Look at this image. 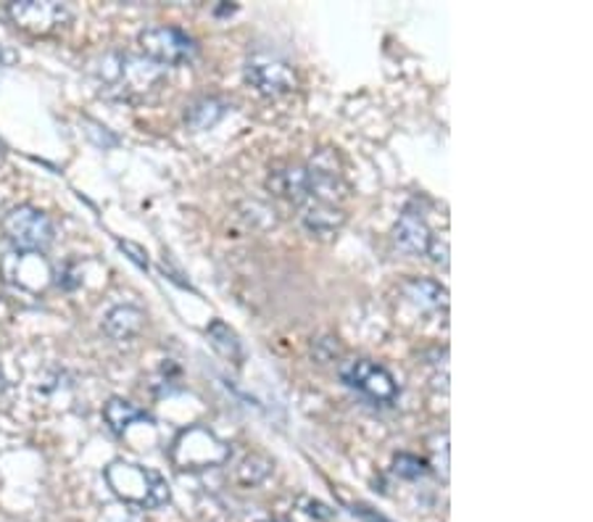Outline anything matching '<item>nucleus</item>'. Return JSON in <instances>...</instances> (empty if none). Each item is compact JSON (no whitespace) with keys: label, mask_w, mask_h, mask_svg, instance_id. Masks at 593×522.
I'll use <instances>...</instances> for the list:
<instances>
[{"label":"nucleus","mask_w":593,"mask_h":522,"mask_svg":"<svg viewBox=\"0 0 593 522\" xmlns=\"http://www.w3.org/2000/svg\"><path fill=\"white\" fill-rule=\"evenodd\" d=\"M106 483L111 493L125 504L138 506V510H161L169 504L171 491L156 470L140 467L132 462H111L106 467Z\"/></svg>","instance_id":"obj_1"},{"label":"nucleus","mask_w":593,"mask_h":522,"mask_svg":"<svg viewBox=\"0 0 593 522\" xmlns=\"http://www.w3.org/2000/svg\"><path fill=\"white\" fill-rule=\"evenodd\" d=\"M96 75L101 90L113 98H132L135 92L148 90L161 77L154 61L135 59L130 53H106L96 67Z\"/></svg>","instance_id":"obj_2"},{"label":"nucleus","mask_w":593,"mask_h":522,"mask_svg":"<svg viewBox=\"0 0 593 522\" xmlns=\"http://www.w3.org/2000/svg\"><path fill=\"white\" fill-rule=\"evenodd\" d=\"M169 456L177 470L204 472V470L219 467V464H225L227 460H230V446H227L225 441H219L211 431L196 425L177 435L175 443H171Z\"/></svg>","instance_id":"obj_3"},{"label":"nucleus","mask_w":593,"mask_h":522,"mask_svg":"<svg viewBox=\"0 0 593 522\" xmlns=\"http://www.w3.org/2000/svg\"><path fill=\"white\" fill-rule=\"evenodd\" d=\"M0 227H3L6 240L17 252L42 254L53 243L51 219H48V214L34 209V206H13L3 221H0Z\"/></svg>","instance_id":"obj_4"},{"label":"nucleus","mask_w":593,"mask_h":522,"mask_svg":"<svg viewBox=\"0 0 593 522\" xmlns=\"http://www.w3.org/2000/svg\"><path fill=\"white\" fill-rule=\"evenodd\" d=\"M140 51L148 61L161 63V67H180L196 59L198 46L188 32L177 30V27H148L138 35Z\"/></svg>","instance_id":"obj_5"},{"label":"nucleus","mask_w":593,"mask_h":522,"mask_svg":"<svg viewBox=\"0 0 593 522\" xmlns=\"http://www.w3.org/2000/svg\"><path fill=\"white\" fill-rule=\"evenodd\" d=\"M340 381L375 404H393L398 398V383L388 370L373 360H346L338 370Z\"/></svg>","instance_id":"obj_6"},{"label":"nucleus","mask_w":593,"mask_h":522,"mask_svg":"<svg viewBox=\"0 0 593 522\" xmlns=\"http://www.w3.org/2000/svg\"><path fill=\"white\" fill-rule=\"evenodd\" d=\"M6 11L21 32L38 35V38L59 32L71 21L67 6L56 0H19V3H9Z\"/></svg>","instance_id":"obj_7"},{"label":"nucleus","mask_w":593,"mask_h":522,"mask_svg":"<svg viewBox=\"0 0 593 522\" xmlns=\"http://www.w3.org/2000/svg\"><path fill=\"white\" fill-rule=\"evenodd\" d=\"M0 272H3L6 283L30 293L46 290L48 285L53 283L51 262H48L42 254H32V252H13L9 256H3Z\"/></svg>","instance_id":"obj_8"},{"label":"nucleus","mask_w":593,"mask_h":522,"mask_svg":"<svg viewBox=\"0 0 593 522\" xmlns=\"http://www.w3.org/2000/svg\"><path fill=\"white\" fill-rule=\"evenodd\" d=\"M246 80L261 96H283L296 88V71L288 61L275 59V56H254L246 63Z\"/></svg>","instance_id":"obj_9"},{"label":"nucleus","mask_w":593,"mask_h":522,"mask_svg":"<svg viewBox=\"0 0 593 522\" xmlns=\"http://www.w3.org/2000/svg\"><path fill=\"white\" fill-rule=\"evenodd\" d=\"M433 233L423 219V214L417 211H404L398 217L396 227H393V243H396L398 252L412 254V256H425L427 246H431Z\"/></svg>","instance_id":"obj_10"},{"label":"nucleus","mask_w":593,"mask_h":522,"mask_svg":"<svg viewBox=\"0 0 593 522\" xmlns=\"http://www.w3.org/2000/svg\"><path fill=\"white\" fill-rule=\"evenodd\" d=\"M142 322H146V314H142L138 306H113V309L106 314L103 331L113 341H127L142 331Z\"/></svg>","instance_id":"obj_11"},{"label":"nucleus","mask_w":593,"mask_h":522,"mask_svg":"<svg viewBox=\"0 0 593 522\" xmlns=\"http://www.w3.org/2000/svg\"><path fill=\"white\" fill-rule=\"evenodd\" d=\"M404 293L412 304L419 309H446L448 306V290L441 283L427 280V277H412L404 283Z\"/></svg>","instance_id":"obj_12"},{"label":"nucleus","mask_w":593,"mask_h":522,"mask_svg":"<svg viewBox=\"0 0 593 522\" xmlns=\"http://www.w3.org/2000/svg\"><path fill=\"white\" fill-rule=\"evenodd\" d=\"M346 221V214H343L338 206L330 204H309L304 211V227L314 235H335Z\"/></svg>","instance_id":"obj_13"},{"label":"nucleus","mask_w":593,"mask_h":522,"mask_svg":"<svg viewBox=\"0 0 593 522\" xmlns=\"http://www.w3.org/2000/svg\"><path fill=\"white\" fill-rule=\"evenodd\" d=\"M103 417H106V422H109L111 433L125 435L135 425V422L148 420V414L142 412L140 406L127 402V398H109V404L103 406Z\"/></svg>","instance_id":"obj_14"},{"label":"nucleus","mask_w":593,"mask_h":522,"mask_svg":"<svg viewBox=\"0 0 593 522\" xmlns=\"http://www.w3.org/2000/svg\"><path fill=\"white\" fill-rule=\"evenodd\" d=\"M225 114H227V104H221L219 98H201V101L188 106L185 121H188L192 130L201 132V130H211Z\"/></svg>","instance_id":"obj_15"},{"label":"nucleus","mask_w":593,"mask_h":522,"mask_svg":"<svg viewBox=\"0 0 593 522\" xmlns=\"http://www.w3.org/2000/svg\"><path fill=\"white\" fill-rule=\"evenodd\" d=\"M209 341H211V346H214V352L225 356V360H230L235 364H240L243 362V346H240V341H238V335H235L230 327L225 325V322L221 319H214L211 325H209Z\"/></svg>","instance_id":"obj_16"},{"label":"nucleus","mask_w":593,"mask_h":522,"mask_svg":"<svg viewBox=\"0 0 593 522\" xmlns=\"http://www.w3.org/2000/svg\"><path fill=\"white\" fill-rule=\"evenodd\" d=\"M393 472H396L398 477H406V481H417V477H423L427 472V464L419 460V456L398 454L396 462H393Z\"/></svg>","instance_id":"obj_17"},{"label":"nucleus","mask_w":593,"mask_h":522,"mask_svg":"<svg viewBox=\"0 0 593 522\" xmlns=\"http://www.w3.org/2000/svg\"><path fill=\"white\" fill-rule=\"evenodd\" d=\"M431 452H433V467L441 472L443 481H448V433L433 435Z\"/></svg>","instance_id":"obj_18"},{"label":"nucleus","mask_w":593,"mask_h":522,"mask_svg":"<svg viewBox=\"0 0 593 522\" xmlns=\"http://www.w3.org/2000/svg\"><path fill=\"white\" fill-rule=\"evenodd\" d=\"M427 254H431V259L435 264H441V267H446V264H448V243L441 240V238H435V235H433L431 246H427Z\"/></svg>","instance_id":"obj_19"},{"label":"nucleus","mask_w":593,"mask_h":522,"mask_svg":"<svg viewBox=\"0 0 593 522\" xmlns=\"http://www.w3.org/2000/svg\"><path fill=\"white\" fill-rule=\"evenodd\" d=\"M119 248H121V252L130 254V259L138 264V267H142V269L148 267V254L142 252L140 246H135V243H130V240H119Z\"/></svg>","instance_id":"obj_20"},{"label":"nucleus","mask_w":593,"mask_h":522,"mask_svg":"<svg viewBox=\"0 0 593 522\" xmlns=\"http://www.w3.org/2000/svg\"><path fill=\"white\" fill-rule=\"evenodd\" d=\"M352 512H354V514H359V518H362V520H367V522H391V520H385L383 514H377V512L369 510V506H362V504H354V506H352Z\"/></svg>","instance_id":"obj_21"},{"label":"nucleus","mask_w":593,"mask_h":522,"mask_svg":"<svg viewBox=\"0 0 593 522\" xmlns=\"http://www.w3.org/2000/svg\"><path fill=\"white\" fill-rule=\"evenodd\" d=\"M11 61H13V53H11V51H6V48L0 46V69H6V67H9Z\"/></svg>","instance_id":"obj_22"},{"label":"nucleus","mask_w":593,"mask_h":522,"mask_svg":"<svg viewBox=\"0 0 593 522\" xmlns=\"http://www.w3.org/2000/svg\"><path fill=\"white\" fill-rule=\"evenodd\" d=\"M6 388V377H3V370H0V393Z\"/></svg>","instance_id":"obj_23"}]
</instances>
